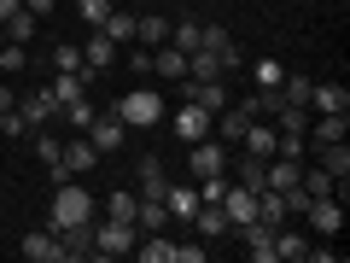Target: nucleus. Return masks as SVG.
I'll use <instances>...</instances> for the list:
<instances>
[{
  "instance_id": "obj_1",
  "label": "nucleus",
  "mask_w": 350,
  "mask_h": 263,
  "mask_svg": "<svg viewBox=\"0 0 350 263\" xmlns=\"http://www.w3.org/2000/svg\"><path fill=\"white\" fill-rule=\"evenodd\" d=\"M76 223H94V193L82 188V175L59 181V188H53V205H47V228L53 234H59V228H76Z\"/></svg>"
},
{
  "instance_id": "obj_2",
  "label": "nucleus",
  "mask_w": 350,
  "mask_h": 263,
  "mask_svg": "<svg viewBox=\"0 0 350 263\" xmlns=\"http://www.w3.org/2000/svg\"><path fill=\"white\" fill-rule=\"evenodd\" d=\"M117 117H123V129H152L163 117V100L152 94V88H135V94H123V100L111 105Z\"/></svg>"
},
{
  "instance_id": "obj_3",
  "label": "nucleus",
  "mask_w": 350,
  "mask_h": 263,
  "mask_svg": "<svg viewBox=\"0 0 350 263\" xmlns=\"http://www.w3.org/2000/svg\"><path fill=\"white\" fill-rule=\"evenodd\" d=\"M135 240H140V228L135 223H94V258H129L135 251Z\"/></svg>"
},
{
  "instance_id": "obj_4",
  "label": "nucleus",
  "mask_w": 350,
  "mask_h": 263,
  "mask_svg": "<svg viewBox=\"0 0 350 263\" xmlns=\"http://www.w3.org/2000/svg\"><path fill=\"white\" fill-rule=\"evenodd\" d=\"M82 135L94 140V152H117V147L129 140V129H123V117H117L111 105H105V112H94V123H88Z\"/></svg>"
},
{
  "instance_id": "obj_5",
  "label": "nucleus",
  "mask_w": 350,
  "mask_h": 263,
  "mask_svg": "<svg viewBox=\"0 0 350 263\" xmlns=\"http://www.w3.org/2000/svg\"><path fill=\"white\" fill-rule=\"evenodd\" d=\"M304 216H310V228H315L321 240H333L338 228H345V199H338V193H327V199H310V211H304Z\"/></svg>"
},
{
  "instance_id": "obj_6",
  "label": "nucleus",
  "mask_w": 350,
  "mask_h": 263,
  "mask_svg": "<svg viewBox=\"0 0 350 263\" xmlns=\"http://www.w3.org/2000/svg\"><path fill=\"white\" fill-rule=\"evenodd\" d=\"M187 164H193V175H216V170H228V140H216V135L193 140Z\"/></svg>"
},
{
  "instance_id": "obj_7",
  "label": "nucleus",
  "mask_w": 350,
  "mask_h": 263,
  "mask_svg": "<svg viewBox=\"0 0 350 263\" xmlns=\"http://www.w3.org/2000/svg\"><path fill=\"white\" fill-rule=\"evenodd\" d=\"M18 251H24L29 263H64V251H59V234H53V228H29V234L18 240Z\"/></svg>"
},
{
  "instance_id": "obj_8",
  "label": "nucleus",
  "mask_w": 350,
  "mask_h": 263,
  "mask_svg": "<svg viewBox=\"0 0 350 263\" xmlns=\"http://www.w3.org/2000/svg\"><path fill=\"white\" fill-rule=\"evenodd\" d=\"M117 59H123V47H117V41L105 36V29H94V36H88V47H82V64H88L94 76H100V71H111Z\"/></svg>"
},
{
  "instance_id": "obj_9",
  "label": "nucleus",
  "mask_w": 350,
  "mask_h": 263,
  "mask_svg": "<svg viewBox=\"0 0 350 263\" xmlns=\"http://www.w3.org/2000/svg\"><path fill=\"white\" fill-rule=\"evenodd\" d=\"M234 234H245L251 263H275V228L262 223V216H251V223H245V228H234Z\"/></svg>"
},
{
  "instance_id": "obj_10",
  "label": "nucleus",
  "mask_w": 350,
  "mask_h": 263,
  "mask_svg": "<svg viewBox=\"0 0 350 263\" xmlns=\"http://www.w3.org/2000/svg\"><path fill=\"white\" fill-rule=\"evenodd\" d=\"M211 129H216V117L211 112H204V105H181V112H175V135H181V140H187V147H193V140H204V135H211Z\"/></svg>"
},
{
  "instance_id": "obj_11",
  "label": "nucleus",
  "mask_w": 350,
  "mask_h": 263,
  "mask_svg": "<svg viewBox=\"0 0 350 263\" xmlns=\"http://www.w3.org/2000/svg\"><path fill=\"white\" fill-rule=\"evenodd\" d=\"M251 123H257L251 100H239V105H222V112H216V140H239Z\"/></svg>"
},
{
  "instance_id": "obj_12",
  "label": "nucleus",
  "mask_w": 350,
  "mask_h": 263,
  "mask_svg": "<svg viewBox=\"0 0 350 263\" xmlns=\"http://www.w3.org/2000/svg\"><path fill=\"white\" fill-rule=\"evenodd\" d=\"M59 158H64V170H70V175H88L94 164H100V152H94V140H88L82 129H76V135L64 140V152H59Z\"/></svg>"
},
{
  "instance_id": "obj_13",
  "label": "nucleus",
  "mask_w": 350,
  "mask_h": 263,
  "mask_svg": "<svg viewBox=\"0 0 350 263\" xmlns=\"http://www.w3.org/2000/svg\"><path fill=\"white\" fill-rule=\"evenodd\" d=\"M222 211H228V223H234V228H245L251 216H257V193H251V188H239V181H228Z\"/></svg>"
},
{
  "instance_id": "obj_14",
  "label": "nucleus",
  "mask_w": 350,
  "mask_h": 263,
  "mask_svg": "<svg viewBox=\"0 0 350 263\" xmlns=\"http://www.w3.org/2000/svg\"><path fill=\"white\" fill-rule=\"evenodd\" d=\"M59 251H64V263H82V258H94V223L59 228Z\"/></svg>"
},
{
  "instance_id": "obj_15",
  "label": "nucleus",
  "mask_w": 350,
  "mask_h": 263,
  "mask_svg": "<svg viewBox=\"0 0 350 263\" xmlns=\"http://www.w3.org/2000/svg\"><path fill=\"white\" fill-rule=\"evenodd\" d=\"M304 135L315 140V147H327V140H345L350 135V112H321V117H310V129Z\"/></svg>"
},
{
  "instance_id": "obj_16",
  "label": "nucleus",
  "mask_w": 350,
  "mask_h": 263,
  "mask_svg": "<svg viewBox=\"0 0 350 263\" xmlns=\"http://www.w3.org/2000/svg\"><path fill=\"white\" fill-rule=\"evenodd\" d=\"M152 76H163V82H181V76H187V53L175 47V41L152 47Z\"/></svg>"
},
{
  "instance_id": "obj_17",
  "label": "nucleus",
  "mask_w": 350,
  "mask_h": 263,
  "mask_svg": "<svg viewBox=\"0 0 350 263\" xmlns=\"http://www.w3.org/2000/svg\"><path fill=\"white\" fill-rule=\"evenodd\" d=\"M321 112H350L345 82H315L310 88V117H321Z\"/></svg>"
},
{
  "instance_id": "obj_18",
  "label": "nucleus",
  "mask_w": 350,
  "mask_h": 263,
  "mask_svg": "<svg viewBox=\"0 0 350 263\" xmlns=\"http://www.w3.org/2000/svg\"><path fill=\"white\" fill-rule=\"evenodd\" d=\"M315 152H321V170L338 181V199H345V181H350V147H345V140H327V147H315Z\"/></svg>"
},
{
  "instance_id": "obj_19",
  "label": "nucleus",
  "mask_w": 350,
  "mask_h": 263,
  "mask_svg": "<svg viewBox=\"0 0 350 263\" xmlns=\"http://www.w3.org/2000/svg\"><path fill=\"white\" fill-rule=\"evenodd\" d=\"M304 251H310V234H298L292 223H280L275 228V263H298Z\"/></svg>"
},
{
  "instance_id": "obj_20",
  "label": "nucleus",
  "mask_w": 350,
  "mask_h": 263,
  "mask_svg": "<svg viewBox=\"0 0 350 263\" xmlns=\"http://www.w3.org/2000/svg\"><path fill=\"white\" fill-rule=\"evenodd\" d=\"M275 140H280V129H269V123L257 117V123H251L245 135H239V147H245L251 158H275Z\"/></svg>"
},
{
  "instance_id": "obj_21",
  "label": "nucleus",
  "mask_w": 350,
  "mask_h": 263,
  "mask_svg": "<svg viewBox=\"0 0 350 263\" xmlns=\"http://www.w3.org/2000/svg\"><path fill=\"white\" fill-rule=\"evenodd\" d=\"M18 112H24V123H29V129H47L53 117H59V105H53V94L41 88V94H29V100H18Z\"/></svg>"
},
{
  "instance_id": "obj_22",
  "label": "nucleus",
  "mask_w": 350,
  "mask_h": 263,
  "mask_svg": "<svg viewBox=\"0 0 350 263\" xmlns=\"http://www.w3.org/2000/svg\"><path fill=\"white\" fill-rule=\"evenodd\" d=\"M193 223H199V234H204V240L234 234V223H228V211H222V205H199V211H193Z\"/></svg>"
},
{
  "instance_id": "obj_23",
  "label": "nucleus",
  "mask_w": 350,
  "mask_h": 263,
  "mask_svg": "<svg viewBox=\"0 0 350 263\" xmlns=\"http://www.w3.org/2000/svg\"><path fill=\"white\" fill-rule=\"evenodd\" d=\"M135 41H140V47H163V41H170V18H163V12L135 18Z\"/></svg>"
},
{
  "instance_id": "obj_24",
  "label": "nucleus",
  "mask_w": 350,
  "mask_h": 263,
  "mask_svg": "<svg viewBox=\"0 0 350 263\" xmlns=\"http://www.w3.org/2000/svg\"><path fill=\"white\" fill-rule=\"evenodd\" d=\"M298 188L310 193V199H327V193H338V181L321 170V164H304V170H298Z\"/></svg>"
},
{
  "instance_id": "obj_25",
  "label": "nucleus",
  "mask_w": 350,
  "mask_h": 263,
  "mask_svg": "<svg viewBox=\"0 0 350 263\" xmlns=\"http://www.w3.org/2000/svg\"><path fill=\"white\" fill-rule=\"evenodd\" d=\"M163 211L181 216V223H193V211H199V188H163Z\"/></svg>"
},
{
  "instance_id": "obj_26",
  "label": "nucleus",
  "mask_w": 350,
  "mask_h": 263,
  "mask_svg": "<svg viewBox=\"0 0 350 263\" xmlns=\"http://www.w3.org/2000/svg\"><path fill=\"white\" fill-rule=\"evenodd\" d=\"M310 88H315V76L286 71V76H280V100H286V105H310Z\"/></svg>"
},
{
  "instance_id": "obj_27",
  "label": "nucleus",
  "mask_w": 350,
  "mask_h": 263,
  "mask_svg": "<svg viewBox=\"0 0 350 263\" xmlns=\"http://www.w3.org/2000/svg\"><path fill=\"white\" fill-rule=\"evenodd\" d=\"M135 258L140 263H175V246H170V240H158V234H140L135 240Z\"/></svg>"
},
{
  "instance_id": "obj_28",
  "label": "nucleus",
  "mask_w": 350,
  "mask_h": 263,
  "mask_svg": "<svg viewBox=\"0 0 350 263\" xmlns=\"http://www.w3.org/2000/svg\"><path fill=\"white\" fill-rule=\"evenodd\" d=\"M140 199H163V188H170V175H163V164L158 158H140Z\"/></svg>"
},
{
  "instance_id": "obj_29",
  "label": "nucleus",
  "mask_w": 350,
  "mask_h": 263,
  "mask_svg": "<svg viewBox=\"0 0 350 263\" xmlns=\"http://www.w3.org/2000/svg\"><path fill=\"white\" fill-rule=\"evenodd\" d=\"M36 29H41V18H36V12H24V6L6 18V41H24V47H29V41H36Z\"/></svg>"
},
{
  "instance_id": "obj_30",
  "label": "nucleus",
  "mask_w": 350,
  "mask_h": 263,
  "mask_svg": "<svg viewBox=\"0 0 350 263\" xmlns=\"http://www.w3.org/2000/svg\"><path fill=\"white\" fill-rule=\"evenodd\" d=\"M163 223H170V211H163V199H140V211H135V228H140V234H158Z\"/></svg>"
},
{
  "instance_id": "obj_31",
  "label": "nucleus",
  "mask_w": 350,
  "mask_h": 263,
  "mask_svg": "<svg viewBox=\"0 0 350 263\" xmlns=\"http://www.w3.org/2000/svg\"><path fill=\"white\" fill-rule=\"evenodd\" d=\"M105 36H111L117 47H135V12H117V6H111V18H105Z\"/></svg>"
},
{
  "instance_id": "obj_32",
  "label": "nucleus",
  "mask_w": 350,
  "mask_h": 263,
  "mask_svg": "<svg viewBox=\"0 0 350 263\" xmlns=\"http://www.w3.org/2000/svg\"><path fill=\"white\" fill-rule=\"evenodd\" d=\"M275 129H280V135H304V129H310V105H280Z\"/></svg>"
},
{
  "instance_id": "obj_33",
  "label": "nucleus",
  "mask_w": 350,
  "mask_h": 263,
  "mask_svg": "<svg viewBox=\"0 0 350 263\" xmlns=\"http://www.w3.org/2000/svg\"><path fill=\"white\" fill-rule=\"evenodd\" d=\"M29 64V47L24 41H0V76H18Z\"/></svg>"
},
{
  "instance_id": "obj_34",
  "label": "nucleus",
  "mask_w": 350,
  "mask_h": 263,
  "mask_svg": "<svg viewBox=\"0 0 350 263\" xmlns=\"http://www.w3.org/2000/svg\"><path fill=\"white\" fill-rule=\"evenodd\" d=\"M59 117H64L70 129H88V123H94V105H88V94H76V100H64V105H59Z\"/></svg>"
},
{
  "instance_id": "obj_35",
  "label": "nucleus",
  "mask_w": 350,
  "mask_h": 263,
  "mask_svg": "<svg viewBox=\"0 0 350 263\" xmlns=\"http://www.w3.org/2000/svg\"><path fill=\"white\" fill-rule=\"evenodd\" d=\"M76 18H82L88 29H105V18H111V0H76Z\"/></svg>"
},
{
  "instance_id": "obj_36",
  "label": "nucleus",
  "mask_w": 350,
  "mask_h": 263,
  "mask_svg": "<svg viewBox=\"0 0 350 263\" xmlns=\"http://www.w3.org/2000/svg\"><path fill=\"white\" fill-rule=\"evenodd\" d=\"M199 18H181V24H170V41H175V47H181V53H193V47H199Z\"/></svg>"
},
{
  "instance_id": "obj_37",
  "label": "nucleus",
  "mask_w": 350,
  "mask_h": 263,
  "mask_svg": "<svg viewBox=\"0 0 350 263\" xmlns=\"http://www.w3.org/2000/svg\"><path fill=\"white\" fill-rule=\"evenodd\" d=\"M135 211H140L135 193H111V199H105V216H111V223H135Z\"/></svg>"
},
{
  "instance_id": "obj_38",
  "label": "nucleus",
  "mask_w": 350,
  "mask_h": 263,
  "mask_svg": "<svg viewBox=\"0 0 350 263\" xmlns=\"http://www.w3.org/2000/svg\"><path fill=\"white\" fill-rule=\"evenodd\" d=\"M222 193H228V170L199 175V205H222Z\"/></svg>"
},
{
  "instance_id": "obj_39",
  "label": "nucleus",
  "mask_w": 350,
  "mask_h": 263,
  "mask_svg": "<svg viewBox=\"0 0 350 263\" xmlns=\"http://www.w3.org/2000/svg\"><path fill=\"white\" fill-rule=\"evenodd\" d=\"M245 100H251V112H257V117H275L280 105H286V100H280V88H257V94H245Z\"/></svg>"
},
{
  "instance_id": "obj_40",
  "label": "nucleus",
  "mask_w": 350,
  "mask_h": 263,
  "mask_svg": "<svg viewBox=\"0 0 350 263\" xmlns=\"http://www.w3.org/2000/svg\"><path fill=\"white\" fill-rule=\"evenodd\" d=\"M29 135H36V158H41V164H59V152H64L59 135H47V129H29Z\"/></svg>"
},
{
  "instance_id": "obj_41",
  "label": "nucleus",
  "mask_w": 350,
  "mask_h": 263,
  "mask_svg": "<svg viewBox=\"0 0 350 263\" xmlns=\"http://www.w3.org/2000/svg\"><path fill=\"white\" fill-rule=\"evenodd\" d=\"M0 135H6V140H24V135H29V123H24V112H18V105H6V112H0Z\"/></svg>"
},
{
  "instance_id": "obj_42",
  "label": "nucleus",
  "mask_w": 350,
  "mask_h": 263,
  "mask_svg": "<svg viewBox=\"0 0 350 263\" xmlns=\"http://www.w3.org/2000/svg\"><path fill=\"white\" fill-rule=\"evenodd\" d=\"M53 71H82V47L59 41V47H53Z\"/></svg>"
},
{
  "instance_id": "obj_43",
  "label": "nucleus",
  "mask_w": 350,
  "mask_h": 263,
  "mask_svg": "<svg viewBox=\"0 0 350 263\" xmlns=\"http://www.w3.org/2000/svg\"><path fill=\"white\" fill-rule=\"evenodd\" d=\"M280 76H286L280 59H257V88H280Z\"/></svg>"
},
{
  "instance_id": "obj_44",
  "label": "nucleus",
  "mask_w": 350,
  "mask_h": 263,
  "mask_svg": "<svg viewBox=\"0 0 350 263\" xmlns=\"http://www.w3.org/2000/svg\"><path fill=\"white\" fill-rule=\"evenodd\" d=\"M123 64H129V71H140V76H152V47H140V41H135V47H123Z\"/></svg>"
},
{
  "instance_id": "obj_45",
  "label": "nucleus",
  "mask_w": 350,
  "mask_h": 263,
  "mask_svg": "<svg viewBox=\"0 0 350 263\" xmlns=\"http://www.w3.org/2000/svg\"><path fill=\"white\" fill-rule=\"evenodd\" d=\"M175 263H204V246H175Z\"/></svg>"
},
{
  "instance_id": "obj_46",
  "label": "nucleus",
  "mask_w": 350,
  "mask_h": 263,
  "mask_svg": "<svg viewBox=\"0 0 350 263\" xmlns=\"http://www.w3.org/2000/svg\"><path fill=\"white\" fill-rule=\"evenodd\" d=\"M53 6H59V0H24V12H36V18H47Z\"/></svg>"
},
{
  "instance_id": "obj_47",
  "label": "nucleus",
  "mask_w": 350,
  "mask_h": 263,
  "mask_svg": "<svg viewBox=\"0 0 350 263\" xmlns=\"http://www.w3.org/2000/svg\"><path fill=\"white\" fill-rule=\"evenodd\" d=\"M18 6H24V0H0V24H6V18H12Z\"/></svg>"
},
{
  "instance_id": "obj_48",
  "label": "nucleus",
  "mask_w": 350,
  "mask_h": 263,
  "mask_svg": "<svg viewBox=\"0 0 350 263\" xmlns=\"http://www.w3.org/2000/svg\"><path fill=\"white\" fill-rule=\"evenodd\" d=\"M6 105H18V100H12V88H0V112H6Z\"/></svg>"
},
{
  "instance_id": "obj_49",
  "label": "nucleus",
  "mask_w": 350,
  "mask_h": 263,
  "mask_svg": "<svg viewBox=\"0 0 350 263\" xmlns=\"http://www.w3.org/2000/svg\"><path fill=\"white\" fill-rule=\"evenodd\" d=\"M0 41H6V24H0Z\"/></svg>"
}]
</instances>
